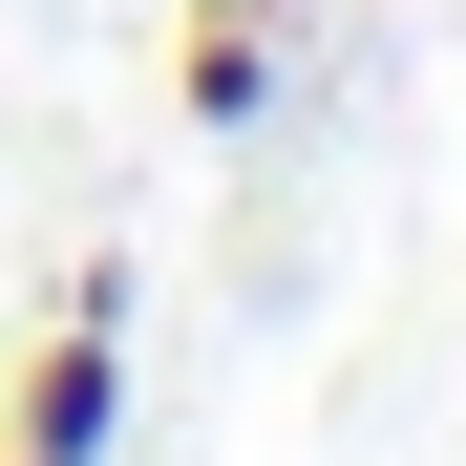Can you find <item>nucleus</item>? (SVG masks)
<instances>
[{
    "label": "nucleus",
    "mask_w": 466,
    "mask_h": 466,
    "mask_svg": "<svg viewBox=\"0 0 466 466\" xmlns=\"http://www.w3.org/2000/svg\"><path fill=\"white\" fill-rule=\"evenodd\" d=\"M106 319H127V297L86 276V297H64V339L22 360V466H106V424H127V360H106Z\"/></svg>",
    "instance_id": "nucleus-1"
},
{
    "label": "nucleus",
    "mask_w": 466,
    "mask_h": 466,
    "mask_svg": "<svg viewBox=\"0 0 466 466\" xmlns=\"http://www.w3.org/2000/svg\"><path fill=\"white\" fill-rule=\"evenodd\" d=\"M191 106H212V127L276 106V0H191Z\"/></svg>",
    "instance_id": "nucleus-2"
},
{
    "label": "nucleus",
    "mask_w": 466,
    "mask_h": 466,
    "mask_svg": "<svg viewBox=\"0 0 466 466\" xmlns=\"http://www.w3.org/2000/svg\"><path fill=\"white\" fill-rule=\"evenodd\" d=\"M0 466H22V445H0Z\"/></svg>",
    "instance_id": "nucleus-3"
}]
</instances>
